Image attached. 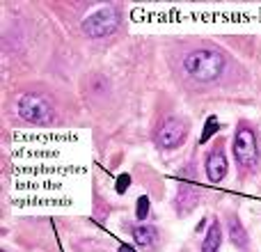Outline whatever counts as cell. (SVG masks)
I'll return each mask as SVG.
<instances>
[{
	"label": "cell",
	"mask_w": 261,
	"mask_h": 252,
	"mask_svg": "<svg viewBox=\"0 0 261 252\" xmlns=\"http://www.w3.org/2000/svg\"><path fill=\"white\" fill-rule=\"evenodd\" d=\"M234 154L236 161L241 167H252L259 161V147H257V138L248 126H241L236 131V140H234Z\"/></svg>",
	"instance_id": "4"
},
{
	"label": "cell",
	"mask_w": 261,
	"mask_h": 252,
	"mask_svg": "<svg viewBox=\"0 0 261 252\" xmlns=\"http://www.w3.org/2000/svg\"><path fill=\"white\" fill-rule=\"evenodd\" d=\"M156 239H158V232L153 230L151 225L133 227V241L140 245V248H151V245H156Z\"/></svg>",
	"instance_id": "7"
},
{
	"label": "cell",
	"mask_w": 261,
	"mask_h": 252,
	"mask_svg": "<svg viewBox=\"0 0 261 252\" xmlns=\"http://www.w3.org/2000/svg\"><path fill=\"white\" fill-rule=\"evenodd\" d=\"M176 199H179V209H181V211H186V209L190 211V209L195 207V202H197V193H195L193 186H186L184 184L179 188V197H176Z\"/></svg>",
	"instance_id": "9"
},
{
	"label": "cell",
	"mask_w": 261,
	"mask_h": 252,
	"mask_svg": "<svg viewBox=\"0 0 261 252\" xmlns=\"http://www.w3.org/2000/svg\"><path fill=\"white\" fill-rule=\"evenodd\" d=\"M220 243H222V230L218 222H213L208 234L204 236V243H202V252H218L220 250Z\"/></svg>",
	"instance_id": "8"
},
{
	"label": "cell",
	"mask_w": 261,
	"mask_h": 252,
	"mask_svg": "<svg viewBox=\"0 0 261 252\" xmlns=\"http://www.w3.org/2000/svg\"><path fill=\"white\" fill-rule=\"evenodd\" d=\"M18 115L23 122L35 124V126H46L53 122V106L48 104V99L39 94H23L18 99Z\"/></svg>",
	"instance_id": "2"
},
{
	"label": "cell",
	"mask_w": 261,
	"mask_h": 252,
	"mask_svg": "<svg viewBox=\"0 0 261 252\" xmlns=\"http://www.w3.org/2000/svg\"><path fill=\"white\" fill-rule=\"evenodd\" d=\"M206 174H208V181L218 184V181L225 179L227 174V156L222 149H213L206 158Z\"/></svg>",
	"instance_id": "6"
},
{
	"label": "cell",
	"mask_w": 261,
	"mask_h": 252,
	"mask_svg": "<svg viewBox=\"0 0 261 252\" xmlns=\"http://www.w3.org/2000/svg\"><path fill=\"white\" fill-rule=\"evenodd\" d=\"M128 186H130V177H128V174H119V179H117V186H115V190H117L119 195H124V193H126Z\"/></svg>",
	"instance_id": "13"
},
{
	"label": "cell",
	"mask_w": 261,
	"mask_h": 252,
	"mask_svg": "<svg viewBox=\"0 0 261 252\" xmlns=\"http://www.w3.org/2000/svg\"><path fill=\"white\" fill-rule=\"evenodd\" d=\"M186 138V124L176 117L165 119L156 131V142L161 144L163 149H174L184 142Z\"/></svg>",
	"instance_id": "5"
},
{
	"label": "cell",
	"mask_w": 261,
	"mask_h": 252,
	"mask_svg": "<svg viewBox=\"0 0 261 252\" xmlns=\"http://www.w3.org/2000/svg\"><path fill=\"white\" fill-rule=\"evenodd\" d=\"M218 129H220V126H218V117H216V115H211V117L206 119V126H204V131H202V138H199V142L206 144V140L211 138V135L216 133Z\"/></svg>",
	"instance_id": "11"
},
{
	"label": "cell",
	"mask_w": 261,
	"mask_h": 252,
	"mask_svg": "<svg viewBox=\"0 0 261 252\" xmlns=\"http://www.w3.org/2000/svg\"><path fill=\"white\" fill-rule=\"evenodd\" d=\"M229 236H231V241H234V245H239V248H248V234H245L243 225H241L236 218L229 220Z\"/></svg>",
	"instance_id": "10"
},
{
	"label": "cell",
	"mask_w": 261,
	"mask_h": 252,
	"mask_svg": "<svg viewBox=\"0 0 261 252\" xmlns=\"http://www.w3.org/2000/svg\"><path fill=\"white\" fill-rule=\"evenodd\" d=\"M117 26H119V12L115 7H103L99 12H94L92 16H87L83 21L81 30L92 39H101V37L113 35L117 30Z\"/></svg>",
	"instance_id": "3"
},
{
	"label": "cell",
	"mask_w": 261,
	"mask_h": 252,
	"mask_svg": "<svg viewBox=\"0 0 261 252\" xmlns=\"http://www.w3.org/2000/svg\"><path fill=\"white\" fill-rule=\"evenodd\" d=\"M147 216H149V197H147V195H142V197H138V207H135V218H138V220H144Z\"/></svg>",
	"instance_id": "12"
},
{
	"label": "cell",
	"mask_w": 261,
	"mask_h": 252,
	"mask_svg": "<svg viewBox=\"0 0 261 252\" xmlns=\"http://www.w3.org/2000/svg\"><path fill=\"white\" fill-rule=\"evenodd\" d=\"M184 69L195 81L211 83L225 71V58H222V53H218V51L199 48V51H193V53L186 55Z\"/></svg>",
	"instance_id": "1"
},
{
	"label": "cell",
	"mask_w": 261,
	"mask_h": 252,
	"mask_svg": "<svg viewBox=\"0 0 261 252\" xmlns=\"http://www.w3.org/2000/svg\"><path fill=\"white\" fill-rule=\"evenodd\" d=\"M3 252H5V250H3Z\"/></svg>",
	"instance_id": "15"
},
{
	"label": "cell",
	"mask_w": 261,
	"mask_h": 252,
	"mask_svg": "<svg viewBox=\"0 0 261 252\" xmlns=\"http://www.w3.org/2000/svg\"><path fill=\"white\" fill-rule=\"evenodd\" d=\"M117 252H133V248H128V245H119Z\"/></svg>",
	"instance_id": "14"
}]
</instances>
